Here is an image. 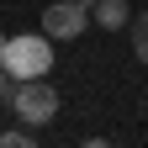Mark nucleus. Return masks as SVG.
<instances>
[{"label":"nucleus","mask_w":148,"mask_h":148,"mask_svg":"<svg viewBox=\"0 0 148 148\" xmlns=\"http://www.w3.org/2000/svg\"><path fill=\"white\" fill-rule=\"evenodd\" d=\"M90 27V11L79 5V0H53V5L42 11V32L53 37V42H74Z\"/></svg>","instance_id":"nucleus-3"},{"label":"nucleus","mask_w":148,"mask_h":148,"mask_svg":"<svg viewBox=\"0 0 148 148\" xmlns=\"http://www.w3.org/2000/svg\"><path fill=\"white\" fill-rule=\"evenodd\" d=\"M5 90H11V74H5V64H0V95H5Z\"/></svg>","instance_id":"nucleus-7"},{"label":"nucleus","mask_w":148,"mask_h":148,"mask_svg":"<svg viewBox=\"0 0 148 148\" xmlns=\"http://www.w3.org/2000/svg\"><path fill=\"white\" fill-rule=\"evenodd\" d=\"M32 143V127H11V132H0V148H27Z\"/></svg>","instance_id":"nucleus-6"},{"label":"nucleus","mask_w":148,"mask_h":148,"mask_svg":"<svg viewBox=\"0 0 148 148\" xmlns=\"http://www.w3.org/2000/svg\"><path fill=\"white\" fill-rule=\"evenodd\" d=\"M90 16H95V27L116 32V27L132 21V5H127V0H95V5H90Z\"/></svg>","instance_id":"nucleus-4"},{"label":"nucleus","mask_w":148,"mask_h":148,"mask_svg":"<svg viewBox=\"0 0 148 148\" xmlns=\"http://www.w3.org/2000/svg\"><path fill=\"white\" fill-rule=\"evenodd\" d=\"M0 53H5V32H0Z\"/></svg>","instance_id":"nucleus-8"},{"label":"nucleus","mask_w":148,"mask_h":148,"mask_svg":"<svg viewBox=\"0 0 148 148\" xmlns=\"http://www.w3.org/2000/svg\"><path fill=\"white\" fill-rule=\"evenodd\" d=\"M5 95H11L16 122H21V127H32V132H37V127H48L53 116H58V90L48 85V74H42V79H16Z\"/></svg>","instance_id":"nucleus-2"},{"label":"nucleus","mask_w":148,"mask_h":148,"mask_svg":"<svg viewBox=\"0 0 148 148\" xmlns=\"http://www.w3.org/2000/svg\"><path fill=\"white\" fill-rule=\"evenodd\" d=\"M0 64H5L11 79H42L53 69V37L48 32H16V37H5Z\"/></svg>","instance_id":"nucleus-1"},{"label":"nucleus","mask_w":148,"mask_h":148,"mask_svg":"<svg viewBox=\"0 0 148 148\" xmlns=\"http://www.w3.org/2000/svg\"><path fill=\"white\" fill-rule=\"evenodd\" d=\"M127 32H132V53H138V64H148V16H132V21H127Z\"/></svg>","instance_id":"nucleus-5"}]
</instances>
